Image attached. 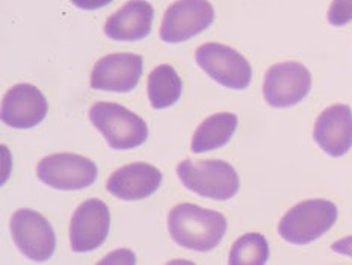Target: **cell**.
I'll return each mask as SVG.
<instances>
[{
    "label": "cell",
    "mask_w": 352,
    "mask_h": 265,
    "mask_svg": "<svg viewBox=\"0 0 352 265\" xmlns=\"http://www.w3.org/2000/svg\"><path fill=\"white\" fill-rule=\"evenodd\" d=\"M168 231L179 246L195 252H210L224 238L227 218L221 212L182 203L170 211Z\"/></svg>",
    "instance_id": "6da1fadb"
},
{
    "label": "cell",
    "mask_w": 352,
    "mask_h": 265,
    "mask_svg": "<svg viewBox=\"0 0 352 265\" xmlns=\"http://www.w3.org/2000/svg\"><path fill=\"white\" fill-rule=\"evenodd\" d=\"M89 120L106 142L116 150L135 149L148 138L145 121L118 103L97 102L89 109Z\"/></svg>",
    "instance_id": "7a4b0ae2"
},
{
    "label": "cell",
    "mask_w": 352,
    "mask_h": 265,
    "mask_svg": "<svg viewBox=\"0 0 352 265\" xmlns=\"http://www.w3.org/2000/svg\"><path fill=\"white\" fill-rule=\"evenodd\" d=\"M177 176L190 191L213 200H228L239 191V174L221 159L192 161L185 159L177 167Z\"/></svg>",
    "instance_id": "3957f363"
},
{
    "label": "cell",
    "mask_w": 352,
    "mask_h": 265,
    "mask_svg": "<svg viewBox=\"0 0 352 265\" xmlns=\"http://www.w3.org/2000/svg\"><path fill=\"white\" fill-rule=\"evenodd\" d=\"M338 220V206L325 199H310L289 209L278 224V233L290 244L304 246L320 238Z\"/></svg>",
    "instance_id": "277c9868"
},
{
    "label": "cell",
    "mask_w": 352,
    "mask_h": 265,
    "mask_svg": "<svg viewBox=\"0 0 352 265\" xmlns=\"http://www.w3.org/2000/svg\"><path fill=\"white\" fill-rule=\"evenodd\" d=\"M195 61L209 78L223 87L245 89L251 83V64L239 52L226 44H201L195 52Z\"/></svg>",
    "instance_id": "5b68a950"
},
{
    "label": "cell",
    "mask_w": 352,
    "mask_h": 265,
    "mask_svg": "<svg viewBox=\"0 0 352 265\" xmlns=\"http://www.w3.org/2000/svg\"><path fill=\"white\" fill-rule=\"evenodd\" d=\"M10 231L15 246L29 259L44 262L55 253V231L40 212L26 208L15 211L11 217Z\"/></svg>",
    "instance_id": "8992f818"
},
{
    "label": "cell",
    "mask_w": 352,
    "mask_h": 265,
    "mask_svg": "<svg viewBox=\"0 0 352 265\" xmlns=\"http://www.w3.org/2000/svg\"><path fill=\"white\" fill-rule=\"evenodd\" d=\"M36 174L45 185L63 191H74L93 185L98 170L91 159L82 155L55 153L38 162Z\"/></svg>",
    "instance_id": "52a82bcc"
},
{
    "label": "cell",
    "mask_w": 352,
    "mask_h": 265,
    "mask_svg": "<svg viewBox=\"0 0 352 265\" xmlns=\"http://www.w3.org/2000/svg\"><path fill=\"white\" fill-rule=\"evenodd\" d=\"M311 89V73L309 68L287 61L274 64L266 72L263 82V96L272 108H289L307 97Z\"/></svg>",
    "instance_id": "ba28073f"
},
{
    "label": "cell",
    "mask_w": 352,
    "mask_h": 265,
    "mask_svg": "<svg viewBox=\"0 0 352 265\" xmlns=\"http://www.w3.org/2000/svg\"><path fill=\"white\" fill-rule=\"evenodd\" d=\"M215 20V10L209 0H177L168 8L160 40L165 43H183L208 29Z\"/></svg>",
    "instance_id": "9c48e42d"
},
{
    "label": "cell",
    "mask_w": 352,
    "mask_h": 265,
    "mask_svg": "<svg viewBox=\"0 0 352 265\" xmlns=\"http://www.w3.org/2000/svg\"><path fill=\"white\" fill-rule=\"evenodd\" d=\"M111 229V212L100 199H89L76 209L70 223L73 252L87 253L100 247Z\"/></svg>",
    "instance_id": "30bf717a"
},
{
    "label": "cell",
    "mask_w": 352,
    "mask_h": 265,
    "mask_svg": "<svg viewBox=\"0 0 352 265\" xmlns=\"http://www.w3.org/2000/svg\"><path fill=\"white\" fill-rule=\"evenodd\" d=\"M144 59L136 53H111L97 64L91 73V88L113 93H129L136 88L142 76Z\"/></svg>",
    "instance_id": "8fae6325"
},
{
    "label": "cell",
    "mask_w": 352,
    "mask_h": 265,
    "mask_svg": "<svg viewBox=\"0 0 352 265\" xmlns=\"http://www.w3.org/2000/svg\"><path fill=\"white\" fill-rule=\"evenodd\" d=\"M49 105L44 94L30 83L12 87L2 98V121L14 129H30L47 116Z\"/></svg>",
    "instance_id": "7c38bea8"
},
{
    "label": "cell",
    "mask_w": 352,
    "mask_h": 265,
    "mask_svg": "<svg viewBox=\"0 0 352 265\" xmlns=\"http://www.w3.org/2000/svg\"><path fill=\"white\" fill-rule=\"evenodd\" d=\"M313 138L333 158L346 155L352 147V109L348 105H333L316 120Z\"/></svg>",
    "instance_id": "4fadbf2b"
},
{
    "label": "cell",
    "mask_w": 352,
    "mask_h": 265,
    "mask_svg": "<svg viewBox=\"0 0 352 265\" xmlns=\"http://www.w3.org/2000/svg\"><path fill=\"white\" fill-rule=\"evenodd\" d=\"M162 184V173L147 162H133L111 174L108 191L121 200H141L155 194Z\"/></svg>",
    "instance_id": "5bb4252c"
},
{
    "label": "cell",
    "mask_w": 352,
    "mask_h": 265,
    "mask_svg": "<svg viewBox=\"0 0 352 265\" xmlns=\"http://www.w3.org/2000/svg\"><path fill=\"white\" fill-rule=\"evenodd\" d=\"M155 10L145 0H129L104 23V34L116 41H138L151 32Z\"/></svg>",
    "instance_id": "9a60e30c"
},
{
    "label": "cell",
    "mask_w": 352,
    "mask_h": 265,
    "mask_svg": "<svg viewBox=\"0 0 352 265\" xmlns=\"http://www.w3.org/2000/svg\"><path fill=\"white\" fill-rule=\"evenodd\" d=\"M237 127V117L232 112H218L206 118L197 127L190 141V150L194 153H204L226 146L232 140Z\"/></svg>",
    "instance_id": "2e32d148"
},
{
    "label": "cell",
    "mask_w": 352,
    "mask_h": 265,
    "mask_svg": "<svg viewBox=\"0 0 352 265\" xmlns=\"http://www.w3.org/2000/svg\"><path fill=\"white\" fill-rule=\"evenodd\" d=\"M183 91V82L175 68L170 64L157 65L148 74L147 93L150 105L155 109L170 108L179 102Z\"/></svg>",
    "instance_id": "e0dca14e"
},
{
    "label": "cell",
    "mask_w": 352,
    "mask_h": 265,
    "mask_svg": "<svg viewBox=\"0 0 352 265\" xmlns=\"http://www.w3.org/2000/svg\"><path fill=\"white\" fill-rule=\"evenodd\" d=\"M270 257V244L262 233H245L237 240L232 250L230 265H263Z\"/></svg>",
    "instance_id": "ac0fdd59"
},
{
    "label": "cell",
    "mask_w": 352,
    "mask_h": 265,
    "mask_svg": "<svg viewBox=\"0 0 352 265\" xmlns=\"http://www.w3.org/2000/svg\"><path fill=\"white\" fill-rule=\"evenodd\" d=\"M330 25L340 28L352 21V0H333L328 10Z\"/></svg>",
    "instance_id": "d6986e66"
},
{
    "label": "cell",
    "mask_w": 352,
    "mask_h": 265,
    "mask_svg": "<svg viewBox=\"0 0 352 265\" xmlns=\"http://www.w3.org/2000/svg\"><path fill=\"white\" fill-rule=\"evenodd\" d=\"M136 256L133 252H130L127 248H120L116 252H111L108 256L103 257L100 264H135Z\"/></svg>",
    "instance_id": "ffe728a7"
},
{
    "label": "cell",
    "mask_w": 352,
    "mask_h": 265,
    "mask_svg": "<svg viewBox=\"0 0 352 265\" xmlns=\"http://www.w3.org/2000/svg\"><path fill=\"white\" fill-rule=\"evenodd\" d=\"M112 0H72V3L74 6L80 8V10L85 11H94V10H100V8L109 5Z\"/></svg>",
    "instance_id": "44dd1931"
},
{
    "label": "cell",
    "mask_w": 352,
    "mask_h": 265,
    "mask_svg": "<svg viewBox=\"0 0 352 265\" xmlns=\"http://www.w3.org/2000/svg\"><path fill=\"white\" fill-rule=\"evenodd\" d=\"M331 250L339 255H345L352 257V237L342 238L339 241H336L331 244Z\"/></svg>",
    "instance_id": "7402d4cb"
}]
</instances>
